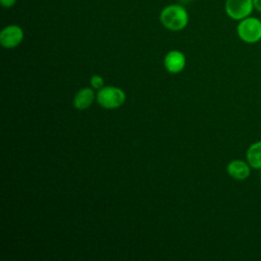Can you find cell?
I'll use <instances>...</instances> for the list:
<instances>
[{"label": "cell", "instance_id": "obj_1", "mask_svg": "<svg viewBox=\"0 0 261 261\" xmlns=\"http://www.w3.org/2000/svg\"><path fill=\"white\" fill-rule=\"evenodd\" d=\"M160 21L169 31H180L189 22V14L180 4H171L160 12Z\"/></svg>", "mask_w": 261, "mask_h": 261}, {"label": "cell", "instance_id": "obj_2", "mask_svg": "<svg viewBox=\"0 0 261 261\" xmlns=\"http://www.w3.org/2000/svg\"><path fill=\"white\" fill-rule=\"evenodd\" d=\"M237 34L244 43H258L261 40V19L250 15L240 20L237 25Z\"/></svg>", "mask_w": 261, "mask_h": 261}, {"label": "cell", "instance_id": "obj_3", "mask_svg": "<svg viewBox=\"0 0 261 261\" xmlns=\"http://www.w3.org/2000/svg\"><path fill=\"white\" fill-rule=\"evenodd\" d=\"M125 100L122 90L116 87H104L97 94L98 103L106 109H114L120 107Z\"/></svg>", "mask_w": 261, "mask_h": 261}, {"label": "cell", "instance_id": "obj_4", "mask_svg": "<svg viewBox=\"0 0 261 261\" xmlns=\"http://www.w3.org/2000/svg\"><path fill=\"white\" fill-rule=\"evenodd\" d=\"M224 9L228 17L240 21L252 14L253 0H225Z\"/></svg>", "mask_w": 261, "mask_h": 261}, {"label": "cell", "instance_id": "obj_5", "mask_svg": "<svg viewBox=\"0 0 261 261\" xmlns=\"http://www.w3.org/2000/svg\"><path fill=\"white\" fill-rule=\"evenodd\" d=\"M22 39L23 31L16 24H9L0 33V43L4 48H14L21 43Z\"/></svg>", "mask_w": 261, "mask_h": 261}, {"label": "cell", "instance_id": "obj_6", "mask_svg": "<svg viewBox=\"0 0 261 261\" xmlns=\"http://www.w3.org/2000/svg\"><path fill=\"white\" fill-rule=\"evenodd\" d=\"M251 166L249 163L244 160L234 159L231 160L226 167V171L230 177L237 180H245L251 174Z\"/></svg>", "mask_w": 261, "mask_h": 261}, {"label": "cell", "instance_id": "obj_7", "mask_svg": "<svg viewBox=\"0 0 261 261\" xmlns=\"http://www.w3.org/2000/svg\"><path fill=\"white\" fill-rule=\"evenodd\" d=\"M185 55L177 50H172L168 52L164 58V65L166 69L171 73H177L181 71L185 67Z\"/></svg>", "mask_w": 261, "mask_h": 261}, {"label": "cell", "instance_id": "obj_8", "mask_svg": "<svg viewBox=\"0 0 261 261\" xmlns=\"http://www.w3.org/2000/svg\"><path fill=\"white\" fill-rule=\"evenodd\" d=\"M246 160L251 168L261 170V140L254 142L248 147Z\"/></svg>", "mask_w": 261, "mask_h": 261}, {"label": "cell", "instance_id": "obj_9", "mask_svg": "<svg viewBox=\"0 0 261 261\" xmlns=\"http://www.w3.org/2000/svg\"><path fill=\"white\" fill-rule=\"evenodd\" d=\"M93 100H94V92L89 88H85L80 90L75 95L73 100V105L76 109L84 110L90 107Z\"/></svg>", "mask_w": 261, "mask_h": 261}, {"label": "cell", "instance_id": "obj_10", "mask_svg": "<svg viewBox=\"0 0 261 261\" xmlns=\"http://www.w3.org/2000/svg\"><path fill=\"white\" fill-rule=\"evenodd\" d=\"M103 84H104V81L103 79L98 75V74H95L91 77V85L94 89H97V90H100L103 88Z\"/></svg>", "mask_w": 261, "mask_h": 261}, {"label": "cell", "instance_id": "obj_11", "mask_svg": "<svg viewBox=\"0 0 261 261\" xmlns=\"http://www.w3.org/2000/svg\"><path fill=\"white\" fill-rule=\"evenodd\" d=\"M1 1V4H2V6L4 7V8H10V7H12L14 4H15V2H16V0H0Z\"/></svg>", "mask_w": 261, "mask_h": 261}, {"label": "cell", "instance_id": "obj_12", "mask_svg": "<svg viewBox=\"0 0 261 261\" xmlns=\"http://www.w3.org/2000/svg\"><path fill=\"white\" fill-rule=\"evenodd\" d=\"M253 5L254 9L261 13V0H253Z\"/></svg>", "mask_w": 261, "mask_h": 261}, {"label": "cell", "instance_id": "obj_13", "mask_svg": "<svg viewBox=\"0 0 261 261\" xmlns=\"http://www.w3.org/2000/svg\"><path fill=\"white\" fill-rule=\"evenodd\" d=\"M180 2H184V3H186V2H190L191 0H179Z\"/></svg>", "mask_w": 261, "mask_h": 261}, {"label": "cell", "instance_id": "obj_14", "mask_svg": "<svg viewBox=\"0 0 261 261\" xmlns=\"http://www.w3.org/2000/svg\"><path fill=\"white\" fill-rule=\"evenodd\" d=\"M259 177H260V180H261V170H260V173H259Z\"/></svg>", "mask_w": 261, "mask_h": 261}]
</instances>
